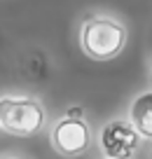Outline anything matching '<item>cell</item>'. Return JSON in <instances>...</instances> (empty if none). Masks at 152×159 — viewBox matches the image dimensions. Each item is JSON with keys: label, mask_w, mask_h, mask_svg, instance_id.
<instances>
[{"label": "cell", "mask_w": 152, "mask_h": 159, "mask_svg": "<svg viewBox=\"0 0 152 159\" xmlns=\"http://www.w3.org/2000/svg\"><path fill=\"white\" fill-rule=\"evenodd\" d=\"M127 28L113 16H89L80 28V47L94 61H110L122 54Z\"/></svg>", "instance_id": "1"}, {"label": "cell", "mask_w": 152, "mask_h": 159, "mask_svg": "<svg viewBox=\"0 0 152 159\" xmlns=\"http://www.w3.org/2000/svg\"><path fill=\"white\" fill-rule=\"evenodd\" d=\"M47 122V112L40 101L30 96H2L0 98V129L12 136L38 134Z\"/></svg>", "instance_id": "2"}, {"label": "cell", "mask_w": 152, "mask_h": 159, "mask_svg": "<svg viewBox=\"0 0 152 159\" xmlns=\"http://www.w3.org/2000/svg\"><path fill=\"white\" fill-rule=\"evenodd\" d=\"M140 140V134L129 119H110L98 131V148L105 159H133Z\"/></svg>", "instance_id": "3"}, {"label": "cell", "mask_w": 152, "mask_h": 159, "mask_svg": "<svg viewBox=\"0 0 152 159\" xmlns=\"http://www.w3.org/2000/svg\"><path fill=\"white\" fill-rule=\"evenodd\" d=\"M52 148L63 157H80L91 145V129L82 117H68L59 119L52 129Z\"/></svg>", "instance_id": "4"}, {"label": "cell", "mask_w": 152, "mask_h": 159, "mask_svg": "<svg viewBox=\"0 0 152 159\" xmlns=\"http://www.w3.org/2000/svg\"><path fill=\"white\" fill-rule=\"evenodd\" d=\"M129 122L140 134V138L152 140V89L140 91L129 105Z\"/></svg>", "instance_id": "5"}, {"label": "cell", "mask_w": 152, "mask_h": 159, "mask_svg": "<svg viewBox=\"0 0 152 159\" xmlns=\"http://www.w3.org/2000/svg\"><path fill=\"white\" fill-rule=\"evenodd\" d=\"M68 117H82V108H70L68 110Z\"/></svg>", "instance_id": "6"}, {"label": "cell", "mask_w": 152, "mask_h": 159, "mask_svg": "<svg viewBox=\"0 0 152 159\" xmlns=\"http://www.w3.org/2000/svg\"><path fill=\"white\" fill-rule=\"evenodd\" d=\"M7 159H21V157H7Z\"/></svg>", "instance_id": "7"}]
</instances>
